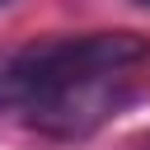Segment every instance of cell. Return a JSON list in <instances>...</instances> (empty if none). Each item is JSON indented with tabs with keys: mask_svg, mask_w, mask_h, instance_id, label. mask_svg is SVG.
I'll use <instances>...</instances> for the list:
<instances>
[{
	"mask_svg": "<svg viewBox=\"0 0 150 150\" xmlns=\"http://www.w3.org/2000/svg\"><path fill=\"white\" fill-rule=\"evenodd\" d=\"M0 5H5V0H0Z\"/></svg>",
	"mask_w": 150,
	"mask_h": 150,
	"instance_id": "277c9868",
	"label": "cell"
},
{
	"mask_svg": "<svg viewBox=\"0 0 150 150\" xmlns=\"http://www.w3.org/2000/svg\"><path fill=\"white\" fill-rule=\"evenodd\" d=\"M127 150H150V131H141V136H131V141H127Z\"/></svg>",
	"mask_w": 150,
	"mask_h": 150,
	"instance_id": "7a4b0ae2",
	"label": "cell"
},
{
	"mask_svg": "<svg viewBox=\"0 0 150 150\" xmlns=\"http://www.w3.org/2000/svg\"><path fill=\"white\" fill-rule=\"evenodd\" d=\"M136 5H145V9H150V0H136Z\"/></svg>",
	"mask_w": 150,
	"mask_h": 150,
	"instance_id": "3957f363",
	"label": "cell"
},
{
	"mask_svg": "<svg viewBox=\"0 0 150 150\" xmlns=\"http://www.w3.org/2000/svg\"><path fill=\"white\" fill-rule=\"evenodd\" d=\"M141 61H150L141 33L28 42L0 56V112H19L42 136L80 141L131 98V70Z\"/></svg>",
	"mask_w": 150,
	"mask_h": 150,
	"instance_id": "6da1fadb",
	"label": "cell"
}]
</instances>
